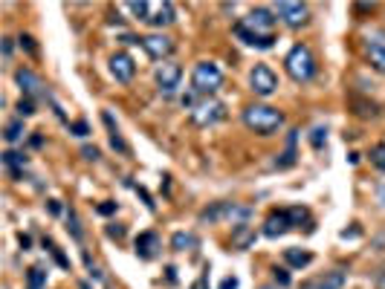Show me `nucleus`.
<instances>
[{
	"label": "nucleus",
	"mask_w": 385,
	"mask_h": 289,
	"mask_svg": "<svg viewBox=\"0 0 385 289\" xmlns=\"http://www.w3.org/2000/svg\"><path fill=\"white\" fill-rule=\"evenodd\" d=\"M243 125L258 136H272L284 127V113L269 104H249L243 110Z\"/></svg>",
	"instance_id": "f257e3e1"
},
{
	"label": "nucleus",
	"mask_w": 385,
	"mask_h": 289,
	"mask_svg": "<svg viewBox=\"0 0 385 289\" xmlns=\"http://www.w3.org/2000/svg\"><path fill=\"white\" fill-rule=\"evenodd\" d=\"M284 70L296 84H307L316 78V55L307 44H296L284 58Z\"/></svg>",
	"instance_id": "f03ea898"
},
{
	"label": "nucleus",
	"mask_w": 385,
	"mask_h": 289,
	"mask_svg": "<svg viewBox=\"0 0 385 289\" xmlns=\"http://www.w3.org/2000/svg\"><path fill=\"white\" fill-rule=\"evenodd\" d=\"M252 217L249 206H238V203H212L209 208L200 211V223H220V220H232L238 226H243Z\"/></svg>",
	"instance_id": "7ed1b4c3"
},
{
	"label": "nucleus",
	"mask_w": 385,
	"mask_h": 289,
	"mask_svg": "<svg viewBox=\"0 0 385 289\" xmlns=\"http://www.w3.org/2000/svg\"><path fill=\"white\" fill-rule=\"evenodd\" d=\"M191 87L194 93H203V96H212L223 87V72L215 61H200L191 72Z\"/></svg>",
	"instance_id": "20e7f679"
},
{
	"label": "nucleus",
	"mask_w": 385,
	"mask_h": 289,
	"mask_svg": "<svg viewBox=\"0 0 385 289\" xmlns=\"http://www.w3.org/2000/svg\"><path fill=\"white\" fill-rule=\"evenodd\" d=\"M249 87L255 96H272V93L278 90V75L272 70H269L267 64H255L249 70Z\"/></svg>",
	"instance_id": "39448f33"
},
{
	"label": "nucleus",
	"mask_w": 385,
	"mask_h": 289,
	"mask_svg": "<svg viewBox=\"0 0 385 289\" xmlns=\"http://www.w3.org/2000/svg\"><path fill=\"white\" fill-rule=\"evenodd\" d=\"M275 15L284 20L290 29H301V26H307V20H310V9H307L304 3H293V0H281L275 6Z\"/></svg>",
	"instance_id": "423d86ee"
},
{
	"label": "nucleus",
	"mask_w": 385,
	"mask_h": 289,
	"mask_svg": "<svg viewBox=\"0 0 385 289\" xmlns=\"http://www.w3.org/2000/svg\"><path fill=\"white\" fill-rule=\"evenodd\" d=\"M153 78H157V87H160L162 96H174L179 87V78H183V70L174 61H162L157 67V72H153Z\"/></svg>",
	"instance_id": "0eeeda50"
},
{
	"label": "nucleus",
	"mask_w": 385,
	"mask_h": 289,
	"mask_svg": "<svg viewBox=\"0 0 385 289\" xmlns=\"http://www.w3.org/2000/svg\"><path fill=\"white\" fill-rule=\"evenodd\" d=\"M365 55L371 61V67L385 75V32L382 29H374V32L365 35Z\"/></svg>",
	"instance_id": "6e6552de"
},
{
	"label": "nucleus",
	"mask_w": 385,
	"mask_h": 289,
	"mask_svg": "<svg viewBox=\"0 0 385 289\" xmlns=\"http://www.w3.org/2000/svg\"><path fill=\"white\" fill-rule=\"evenodd\" d=\"M275 15L269 9H252L246 18L241 20L243 26L249 29V32H255V35H261V38H272V29H275Z\"/></svg>",
	"instance_id": "1a4fd4ad"
},
{
	"label": "nucleus",
	"mask_w": 385,
	"mask_h": 289,
	"mask_svg": "<svg viewBox=\"0 0 385 289\" xmlns=\"http://www.w3.org/2000/svg\"><path fill=\"white\" fill-rule=\"evenodd\" d=\"M15 81H18V87L23 90V96H27V99H35V96L53 99V96L44 90V81H41V78H38L32 70H27V67H18V70H15Z\"/></svg>",
	"instance_id": "9d476101"
},
{
	"label": "nucleus",
	"mask_w": 385,
	"mask_h": 289,
	"mask_svg": "<svg viewBox=\"0 0 385 289\" xmlns=\"http://www.w3.org/2000/svg\"><path fill=\"white\" fill-rule=\"evenodd\" d=\"M348 283V272L345 269H330L324 272V275H316V278L304 280L301 289H342Z\"/></svg>",
	"instance_id": "9b49d317"
},
{
	"label": "nucleus",
	"mask_w": 385,
	"mask_h": 289,
	"mask_svg": "<svg viewBox=\"0 0 385 289\" xmlns=\"http://www.w3.org/2000/svg\"><path fill=\"white\" fill-rule=\"evenodd\" d=\"M142 49L151 55L153 61H162V58H168V55L174 52V41H171L168 35H162V32H157V35H145L142 38Z\"/></svg>",
	"instance_id": "f8f14e48"
},
{
	"label": "nucleus",
	"mask_w": 385,
	"mask_h": 289,
	"mask_svg": "<svg viewBox=\"0 0 385 289\" xmlns=\"http://www.w3.org/2000/svg\"><path fill=\"white\" fill-rule=\"evenodd\" d=\"M191 119H194V125H200V127L215 125V122H220V119H223V104H220V101H203V104H197V107H194Z\"/></svg>",
	"instance_id": "ddd939ff"
},
{
	"label": "nucleus",
	"mask_w": 385,
	"mask_h": 289,
	"mask_svg": "<svg viewBox=\"0 0 385 289\" xmlns=\"http://www.w3.org/2000/svg\"><path fill=\"white\" fill-rule=\"evenodd\" d=\"M110 72H113V78L122 84H127L131 78H134V72H136V64L134 58L127 52H116L113 58H110Z\"/></svg>",
	"instance_id": "4468645a"
},
{
	"label": "nucleus",
	"mask_w": 385,
	"mask_h": 289,
	"mask_svg": "<svg viewBox=\"0 0 385 289\" xmlns=\"http://www.w3.org/2000/svg\"><path fill=\"white\" fill-rule=\"evenodd\" d=\"M290 217H287V208L284 211H269V217L264 220V237H281V235H287L290 232Z\"/></svg>",
	"instance_id": "2eb2a0df"
},
{
	"label": "nucleus",
	"mask_w": 385,
	"mask_h": 289,
	"mask_svg": "<svg viewBox=\"0 0 385 289\" xmlns=\"http://www.w3.org/2000/svg\"><path fill=\"white\" fill-rule=\"evenodd\" d=\"M177 20V12H174V3H168V0H162V3H151V18H148V23L157 29L162 26H171Z\"/></svg>",
	"instance_id": "dca6fc26"
},
{
	"label": "nucleus",
	"mask_w": 385,
	"mask_h": 289,
	"mask_svg": "<svg viewBox=\"0 0 385 289\" xmlns=\"http://www.w3.org/2000/svg\"><path fill=\"white\" fill-rule=\"evenodd\" d=\"M134 252H136V257H142V261H153L157 252H160V237H157V232H142V235L136 237Z\"/></svg>",
	"instance_id": "f3484780"
},
{
	"label": "nucleus",
	"mask_w": 385,
	"mask_h": 289,
	"mask_svg": "<svg viewBox=\"0 0 385 289\" xmlns=\"http://www.w3.org/2000/svg\"><path fill=\"white\" fill-rule=\"evenodd\" d=\"M232 32L241 38L246 46H255V49H269V46L275 44V35H272V38H261V35H255V32H249V29L243 26L241 20H238V23L232 26Z\"/></svg>",
	"instance_id": "a211bd4d"
},
{
	"label": "nucleus",
	"mask_w": 385,
	"mask_h": 289,
	"mask_svg": "<svg viewBox=\"0 0 385 289\" xmlns=\"http://www.w3.org/2000/svg\"><path fill=\"white\" fill-rule=\"evenodd\" d=\"M101 122L108 125L110 148H113V151H119V154H127V142L122 139V133H119V127H116V122H113V116H110V110H101Z\"/></svg>",
	"instance_id": "6ab92c4d"
},
{
	"label": "nucleus",
	"mask_w": 385,
	"mask_h": 289,
	"mask_svg": "<svg viewBox=\"0 0 385 289\" xmlns=\"http://www.w3.org/2000/svg\"><path fill=\"white\" fill-rule=\"evenodd\" d=\"M284 261L290 263L293 269H304V266H310V263H313V254L293 246V249H284Z\"/></svg>",
	"instance_id": "aec40b11"
},
{
	"label": "nucleus",
	"mask_w": 385,
	"mask_h": 289,
	"mask_svg": "<svg viewBox=\"0 0 385 289\" xmlns=\"http://www.w3.org/2000/svg\"><path fill=\"white\" fill-rule=\"evenodd\" d=\"M296 133H298V130H293V133H290V142H287V151L281 154V159H275V162H272L278 171H281V168H293V165H296Z\"/></svg>",
	"instance_id": "412c9836"
},
{
	"label": "nucleus",
	"mask_w": 385,
	"mask_h": 289,
	"mask_svg": "<svg viewBox=\"0 0 385 289\" xmlns=\"http://www.w3.org/2000/svg\"><path fill=\"white\" fill-rule=\"evenodd\" d=\"M194 246H197V237L191 232H174V237H171V249L174 252H186V249H194Z\"/></svg>",
	"instance_id": "4be33fe9"
},
{
	"label": "nucleus",
	"mask_w": 385,
	"mask_h": 289,
	"mask_svg": "<svg viewBox=\"0 0 385 289\" xmlns=\"http://www.w3.org/2000/svg\"><path fill=\"white\" fill-rule=\"evenodd\" d=\"M3 162H6V168H12V177H20V171L27 168V156L18 154V151H6Z\"/></svg>",
	"instance_id": "5701e85b"
},
{
	"label": "nucleus",
	"mask_w": 385,
	"mask_h": 289,
	"mask_svg": "<svg viewBox=\"0 0 385 289\" xmlns=\"http://www.w3.org/2000/svg\"><path fill=\"white\" fill-rule=\"evenodd\" d=\"M23 133H27V130H23V122H20V119H15V122H9V125H6V133H3V139H6L9 144H15V142H20V139H23Z\"/></svg>",
	"instance_id": "b1692460"
},
{
	"label": "nucleus",
	"mask_w": 385,
	"mask_h": 289,
	"mask_svg": "<svg viewBox=\"0 0 385 289\" xmlns=\"http://www.w3.org/2000/svg\"><path fill=\"white\" fill-rule=\"evenodd\" d=\"M353 113L362 119H371V116H379V107H376V104H368V101H362V99H353Z\"/></svg>",
	"instance_id": "393cba45"
},
{
	"label": "nucleus",
	"mask_w": 385,
	"mask_h": 289,
	"mask_svg": "<svg viewBox=\"0 0 385 289\" xmlns=\"http://www.w3.org/2000/svg\"><path fill=\"white\" fill-rule=\"evenodd\" d=\"M252 228L249 226H235V235H232V243L235 246H241V249H246L249 246V240H252Z\"/></svg>",
	"instance_id": "a878e982"
},
{
	"label": "nucleus",
	"mask_w": 385,
	"mask_h": 289,
	"mask_svg": "<svg viewBox=\"0 0 385 289\" xmlns=\"http://www.w3.org/2000/svg\"><path fill=\"white\" fill-rule=\"evenodd\" d=\"M127 9L134 12L139 20H148V18H151V3H148V0H131V3H127Z\"/></svg>",
	"instance_id": "bb28decb"
},
{
	"label": "nucleus",
	"mask_w": 385,
	"mask_h": 289,
	"mask_svg": "<svg viewBox=\"0 0 385 289\" xmlns=\"http://www.w3.org/2000/svg\"><path fill=\"white\" fill-rule=\"evenodd\" d=\"M67 228H70V235L75 237V240H84V232H81V220L79 214L70 208V214H67Z\"/></svg>",
	"instance_id": "cd10ccee"
},
{
	"label": "nucleus",
	"mask_w": 385,
	"mask_h": 289,
	"mask_svg": "<svg viewBox=\"0 0 385 289\" xmlns=\"http://www.w3.org/2000/svg\"><path fill=\"white\" fill-rule=\"evenodd\" d=\"M27 283H29V289H41L46 283V272L44 269H29V278H27Z\"/></svg>",
	"instance_id": "c85d7f7f"
},
{
	"label": "nucleus",
	"mask_w": 385,
	"mask_h": 289,
	"mask_svg": "<svg viewBox=\"0 0 385 289\" xmlns=\"http://www.w3.org/2000/svg\"><path fill=\"white\" fill-rule=\"evenodd\" d=\"M44 246H46V249H49V254H53V257H55V263H58L61 269H70V261L64 257V254H61V249H58V246H55L53 240H44Z\"/></svg>",
	"instance_id": "c756f323"
},
{
	"label": "nucleus",
	"mask_w": 385,
	"mask_h": 289,
	"mask_svg": "<svg viewBox=\"0 0 385 289\" xmlns=\"http://www.w3.org/2000/svg\"><path fill=\"white\" fill-rule=\"evenodd\" d=\"M287 217H290V226H301L307 220V208L296 206V208H287Z\"/></svg>",
	"instance_id": "7c9ffc66"
},
{
	"label": "nucleus",
	"mask_w": 385,
	"mask_h": 289,
	"mask_svg": "<svg viewBox=\"0 0 385 289\" xmlns=\"http://www.w3.org/2000/svg\"><path fill=\"white\" fill-rule=\"evenodd\" d=\"M371 162H374L379 171H385V144H376L374 151H371Z\"/></svg>",
	"instance_id": "2f4dec72"
},
{
	"label": "nucleus",
	"mask_w": 385,
	"mask_h": 289,
	"mask_svg": "<svg viewBox=\"0 0 385 289\" xmlns=\"http://www.w3.org/2000/svg\"><path fill=\"white\" fill-rule=\"evenodd\" d=\"M18 41H20V49H27V52L32 55V58H35V55H38V44H35V38H32V35H20Z\"/></svg>",
	"instance_id": "473e14b6"
},
{
	"label": "nucleus",
	"mask_w": 385,
	"mask_h": 289,
	"mask_svg": "<svg viewBox=\"0 0 385 289\" xmlns=\"http://www.w3.org/2000/svg\"><path fill=\"white\" fill-rule=\"evenodd\" d=\"M18 113L20 116H35V101L32 99H20L18 101Z\"/></svg>",
	"instance_id": "72a5a7b5"
},
{
	"label": "nucleus",
	"mask_w": 385,
	"mask_h": 289,
	"mask_svg": "<svg viewBox=\"0 0 385 289\" xmlns=\"http://www.w3.org/2000/svg\"><path fill=\"white\" fill-rule=\"evenodd\" d=\"M310 142H313V148H322V144L327 142V127H316L313 136H310Z\"/></svg>",
	"instance_id": "f704fd0d"
},
{
	"label": "nucleus",
	"mask_w": 385,
	"mask_h": 289,
	"mask_svg": "<svg viewBox=\"0 0 385 289\" xmlns=\"http://www.w3.org/2000/svg\"><path fill=\"white\" fill-rule=\"evenodd\" d=\"M272 278H275L278 286H290V272L287 269H278L275 266V269H272Z\"/></svg>",
	"instance_id": "c9c22d12"
},
{
	"label": "nucleus",
	"mask_w": 385,
	"mask_h": 289,
	"mask_svg": "<svg viewBox=\"0 0 385 289\" xmlns=\"http://www.w3.org/2000/svg\"><path fill=\"white\" fill-rule=\"evenodd\" d=\"M70 133H72V136H81V139H84V136L90 133V125H87V122H72V125H70Z\"/></svg>",
	"instance_id": "e433bc0d"
},
{
	"label": "nucleus",
	"mask_w": 385,
	"mask_h": 289,
	"mask_svg": "<svg viewBox=\"0 0 385 289\" xmlns=\"http://www.w3.org/2000/svg\"><path fill=\"white\" fill-rule=\"evenodd\" d=\"M81 156H84L87 162H96V159H99V148H90V144H84V148H81Z\"/></svg>",
	"instance_id": "4c0bfd02"
},
{
	"label": "nucleus",
	"mask_w": 385,
	"mask_h": 289,
	"mask_svg": "<svg viewBox=\"0 0 385 289\" xmlns=\"http://www.w3.org/2000/svg\"><path fill=\"white\" fill-rule=\"evenodd\" d=\"M96 211H99L101 217H110V214H116V203H110V199H108V203H101V206L96 208Z\"/></svg>",
	"instance_id": "58836bf2"
},
{
	"label": "nucleus",
	"mask_w": 385,
	"mask_h": 289,
	"mask_svg": "<svg viewBox=\"0 0 385 289\" xmlns=\"http://www.w3.org/2000/svg\"><path fill=\"white\" fill-rule=\"evenodd\" d=\"M108 235H110V237H116V240H122V237H125V226H119V223H110V226H108Z\"/></svg>",
	"instance_id": "ea45409f"
},
{
	"label": "nucleus",
	"mask_w": 385,
	"mask_h": 289,
	"mask_svg": "<svg viewBox=\"0 0 385 289\" xmlns=\"http://www.w3.org/2000/svg\"><path fill=\"white\" fill-rule=\"evenodd\" d=\"M238 283H241V280L235 278V275H226V278L220 280V286H217V289H238Z\"/></svg>",
	"instance_id": "a19ab883"
},
{
	"label": "nucleus",
	"mask_w": 385,
	"mask_h": 289,
	"mask_svg": "<svg viewBox=\"0 0 385 289\" xmlns=\"http://www.w3.org/2000/svg\"><path fill=\"white\" fill-rule=\"evenodd\" d=\"M136 191H139V197L145 199V206H148V208H151V211H153V208H157V203H153V199H151V194H148V191H145V188H136Z\"/></svg>",
	"instance_id": "79ce46f5"
},
{
	"label": "nucleus",
	"mask_w": 385,
	"mask_h": 289,
	"mask_svg": "<svg viewBox=\"0 0 385 289\" xmlns=\"http://www.w3.org/2000/svg\"><path fill=\"white\" fill-rule=\"evenodd\" d=\"M46 208H49V214H61V203H58V199H49V203H46Z\"/></svg>",
	"instance_id": "37998d69"
},
{
	"label": "nucleus",
	"mask_w": 385,
	"mask_h": 289,
	"mask_svg": "<svg viewBox=\"0 0 385 289\" xmlns=\"http://www.w3.org/2000/svg\"><path fill=\"white\" fill-rule=\"evenodd\" d=\"M3 55H6V58L12 55V38H3Z\"/></svg>",
	"instance_id": "c03bdc74"
},
{
	"label": "nucleus",
	"mask_w": 385,
	"mask_h": 289,
	"mask_svg": "<svg viewBox=\"0 0 385 289\" xmlns=\"http://www.w3.org/2000/svg\"><path fill=\"white\" fill-rule=\"evenodd\" d=\"M18 240H20V249H29V246H32V237L29 235H20Z\"/></svg>",
	"instance_id": "a18cd8bd"
},
{
	"label": "nucleus",
	"mask_w": 385,
	"mask_h": 289,
	"mask_svg": "<svg viewBox=\"0 0 385 289\" xmlns=\"http://www.w3.org/2000/svg\"><path fill=\"white\" fill-rule=\"evenodd\" d=\"M379 199H382V203H385V185H382V188H379Z\"/></svg>",
	"instance_id": "49530a36"
},
{
	"label": "nucleus",
	"mask_w": 385,
	"mask_h": 289,
	"mask_svg": "<svg viewBox=\"0 0 385 289\" xmlns=\"http://www.w3.org/2000/svg\"><path fill=\"white\" fill-rule=\"evenodd\" d=\"M261 289H281V286H261Z\"/></svg>",
	"instance_id": "de8ad7c7"
}]
</instances>
